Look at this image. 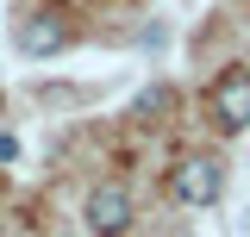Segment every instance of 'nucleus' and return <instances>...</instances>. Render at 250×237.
<instances>
[{
	"instance_id": "nucleus-1",
	"label": "nucleus",
	"mask_w": 250,
	"mask_h": 237,
	"mask_svg": "<svg viewBox=\"0 0 250 237\" xmlns=\"http://www.w3.org/2000/svg\"><path fill=\"white\" fill-rule=\"evenodd\" d=\"M213 125L225 131V138L250 125V69H225V75L213 81Z\"/></svg>"
},
{
	"instance_id": "nucleus-2",
	"label": "nucleus",
	"mask_w": 250,
	"mask_h": 237,
	"mask_svg": "<svg viewBox=\"0 0 250 237\" xmlns=\"http://www.w3.org/2000/svg\"><path fill=\"white\" fill-rule=\"evenodd\" d=\"M169 187H175V200H182V206H213L219 194H225V169H219L213 156H188L182 169H175Z\"/></svg>"
},
{
	"instance_id": "nucleus-3",
	"label": "nucleus",
	"mask_w": 250,
	"mask_h": 237,
	"mask_svg": "<svg viewBox=\"0 0 250 237\" xmlns=\"http://www.w3.org/2000/svg\"><path fill=\"white\" fill-rule=\"evenodd\" d=\"M125 225H131V187H125V181H100L88 194V231L119 237Z\"/></svg>"
},
{
	"instance_id": "nucleus-4",
	"label": "nucleus",
	"mask_w": 250,
	"mask_h": 237,
	"mask_svg": "<svg viewBox=\"0 0 250 237\" xmlns=\"http://www.w3.org/2000/svg\"><path fill=\"white\" fill-rule=\"evenodd\" d=\"M62 44H69V19L62 13H31L25 25H19V50L25 57H57Z\"/></svg>"
},
{
	"instance_id": "nucleus-5",
	"label": "nucleus",
	"mask_w": 250,
	"mask_h": 237,
	"mask_svg": "<svg viewBox=\"0 0 250 237\" xmlns=\"http://www.w3.org/2000/svg\"><path fill=\"white\" fill-rule=\"evenodd\" d=\"M13 156H19V138H6V131H0V162H13Z\"/></svg>"
}]
</instances>
